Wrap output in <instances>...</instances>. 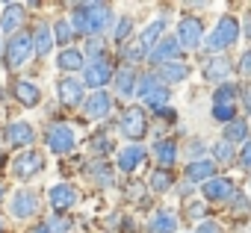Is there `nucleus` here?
I'll return each mask as SVG.
<instances>
[{
    "mask_svg": "<svg viewBox=\"0 0 251 233\" xmlns=\"http://www.w3.org/2000/svg\"><path fill=\"white\" fill-rule=\"evenodd\" d=\"M68 24H71L74 33H83V36L95 39V36H100L112 24V9L106 3H77L71 9Z\"/></svg>",
    "mask_w": 251,
    "mask_h": 233,
    "instance_id": "f257e3e1",
    "label": "nucleus"
},
{
    "mask_svg": "<svg viewBox=\"0 0 251 233\" xmlns=\"http://www.w3.org/2000/svg\"><path fill=\"white\" fill-rule=\"evenodd\" d=\"M148 109H163V106H169V100H172V89L157 77V71H145L142 77H136V92H133Z\"/></svg>",
    "mask_w": 251,
    "mask_h": 233,
    "instance_id": "f03ea898",
    "label": "nucleus"
},
{
    "mask_svg": "<svg viewBox=\"0 0 251 233\" xmlns=\"http://www.w3.org/2000/svg\"><path fill=\"white\" fill-rule=\"evenodd\" d=\"M239 36H242V30H239V18L227 12V15H222V18L216 21V27L210 30V36H204V47L216 56V53L227 50L230 45H236Z\"/></svg>",
    "mask_w": 251,
    "mask_h": 233,
    "instance_id": "7ed1b4c3",
    "label": "nucleus"
},
{
    "mask_svg": "<svg viewBox=\"0 0 251 233\" xmlns=\"http://www.w3.org/2000/svg\"><path fill=\"white\" fill-rule=\"evenodd\" d=\"M236 97H239V86H236V83L227 80V83L216 86L210 115H213L216 121H222V124H230L233 118H239V115H236Z\"/></svg>",
    "mask_w": 251,
    "mask_h": 233,
    "instance_id": "20e7f679",
    "label": "nucleus"
},
{
    "mask_svg": "<svg viewBox=\"0 0 251 233\" xmlns=\"http://www.w3.org/2000/svg\"><path fill=\"white\" fill-rule=\"evenodd\" d=\"M112 74H115V68H112L109 56L103 53V56H98V59H86V65H83V77H80V80H83L86 89H92V92H103V86H109Z\"/></svg>",
    "mask_w": 251,
    "mask_h": 233,
    "instance_id": "39448f33",
    "label": "nucleus"
},
{
    "mask_svg": "<svg viewBox=\"0 0 251 233\" xmlns=\"http://www.w3.org/2000/svg\"><path fill=\"white\" fill-rule=\"evenodd\" d=\"M3 56H6V68L9 71H18V68H24L30 59H33V36L30 33H15L9 42H6V47H3Z\"/></svg>",
    "mask_w": 251,
    "mask_h": 233,
    "instance_id": "423d86ee",
    "label": "nucleus"
},
{
    "mask_svg": "<svg viewBox=\"0 0 251 233\" xmlns=\"http://www.w3.org/2000/svg\"><path fill=\"white\" fill-rule=\"evenodd\" d=\"M45 145L50 148V154H59V157L62 154H71L77 148V127H71L65 121L50 124L48 133H45Z\"/></svg>",
    "mask_w": 251,
    "mask_h": 233,
    "instance_id": "0eeeda50",
    "label": "nucleus"
},
{
    "mask_svg": "<svg viewBox=\"0 0 251 233\" xmlns=\"http://www.w3.org/2000/svg\"><path fill=\"white\" fill-rule=\"evenodd\" d=\"M118 133L136 145V139H142L148 133V115H145V109L142 106H127V109H124L121 121H118Z\"/></svg>",
    "mask_w": 251,
    "mask_h": 233,
    "instance_id": "6e6552de",
    "label": "nucleus"
},
{
    "mask_svg": "<svg viewBox=\"0 0 251 233\" xmlns=\"http://www.w3.org/2000/svg\"><path fill=\"white\" fill-rule=\"evenodd\" d=\"M175 39L180 42L183 50H195V47H201V45H204V24H201V18H192V15L180 18Z\"/></svg>",
    "mask_w": 251,
    "mask_h": 233,
    "instance_id": "1a4fd4ad",
    "label": "nucleus"
},
{
    "mask_svg": "<svg viewBox=\"0 0 251 233\" xmlns=\"http://www.w3.org/2000/svg\"><path fill=\"white\" fill-rule=\"evenodd\" d=\"M56 94H59V103H62V106L74 109V106H83V100H86V86H83V80H80V77L68 74V77H62V80H59Z\"/></svg>",
    "mask_w": 251,
    "mask_h": 233,
    "instance_id": "9d476101",
    "label": "nucleus"
},
{
    "mask_svg": "<svg viewBox=\"0 0 251 233\" xmlns=\"http://www.w3.org/2000/svg\"><path fill=\"white\" fill-rule=\"evenodd\" d=\"M45 171V157L39 154V151H21L15 160H12V174L18 177V180H30V177H36V174H42Z\"/></svg>",
    "mask_w": 251,
    "mask_h": 233,
    "instance_id": "9b49d317",
    "label": "nucleus"
},
{
    "mask_svg": "<svg viewBox=\"0 0 251 233\" xmlns=\"http://www.w3.org/2000/svg\"><path fill=\"white\" fill-rule=\"evenodd\" d=\"M48 201H50V210H53L56 215H62V212H68V210H74V207H77L80 192H77L71 183H56V186H50Z\"/></svg>",
    "mask_w": 251,
    "mask_h": 233,
    "instance_id": "f8f14e48",
    "label": "nucleus"
},
{
    "mask_svg": "<svg viewBox=\"0 0 251 233\" xmlns=\"http://www.w3.org/2000/svg\"><path fill=\"white\" fill-rule=\"evenodd\" d=\"M180 53H183V47H180V42L175 39V36H163L160 42H157V47L145 56L154 68H160V65H166V62H177L180 59Z\"/></svg>",
    "mask_w": 251,
    "mask_h": 233,
    "instance_id": "ddd939ff",
    "label": "nucleus"
},
{
    "mask_svg": "<svg viewBox=\"0 0 251 233\" xmlns=\"http://www.w3.org/2000/svg\"><path fill=\"white\" fill-rule=\"evenodd\" d=\"M0 136H3L6 145H12V148H24V151L36 142V130H33V124H27V121H12V124H6Z\"/></svg>",
    "mask_w": 251,
    "mask_h": 233,
    "instance_id": "4468645a",
    "label": "nucleus"
},
{
    "mask_svg": "<svg viewBox=\"0 0 251 233\" xmlns=\"http://www.w3.org/2000/svg\"><path fill=\"white\" fill-rule=\"evenodd\" d=\"M109 112H112V97H109L106 92H92V94H86V100H83V115H86V118L103 121V118H109Z\"/></svg>",
    "mask_w": 251,
    "mask_h": 233,
    "instance_id": "2eb2a0df",
    "label": "nucleus"
},
{
    "mask_svg": "<svg viewBox=\"0 0 251 233\" xmlns=\"http://www.w3.org/2000/svg\"><path fill=\"white\" fill-rule=\"evenodd\" d=\"M201 192H204L207 201H213V204H225V201H230V198L236 195V186H233L230 177H210L207 183H201Z\"/></svg>",
    "mask_w": 251,
    "mask_h": 233,
    "instance_id": "dca6fc26",
    "label": "nucleus"
},
{
    "mask_svg": "<svg viewBox=\"0 0 251 233\" xmlns=\"http://www.w3.org/2000/svg\"><path fill=\"white\" fill-rule=\"evenodd\" d=\"M9 212L15 218H33L39 212V195L33 189H18L9 201Z\"/></svg>",
    "mask_w": 251,
    "mask_h": 233,
    "instance_id": "f3484780",
    "label": "nucleus"
},
{
    "mask_svg": "<svg viewBox=\"0 0 251 233\" xmlns=\"http://www.w3.org/2000/svg\"><path fill=\"white\" fill-rule=\"evenodd\" d=\"M27 21V9L21 3H6L0 12V36H15L21 33V24Z\"/></svg>",
    "mask_w": 251,
    "mask_h": 233,
    "instance_id": "a211bd4d",
    "label": "nucleus"
},
{
    "mask_svg": "<svg viewBox=\"0 0 251 233\" xmlns=\"http://www.w3.org/2000/svg\"><path fill=\"white\" fill-rule=\"evenodd\" d=\"M233 74V62L227 56H210L204 62V80L207 83H227V77Z\"/></svg>",
    "mask_w": 251,
    "mask_h": 233,
    "instance_id": "6ab92c4d",
    "label": "nucleus"
},
{
    "mask_svg": "<svg viewBox=\"0 0 251 233\" xmlns=\"http://www.w3.org/2000/svg\"><path fill=\"white\" fill-rule=\"evenodd\" d=\"M142 163H145V148H142V145H127V148H121V154H118V160H115V165H118L121 174H133Z\"/></svg>",
    "mask_w": 251,
    "mask_h": 233,
    "instance_id": "aec40b11",
    "label": "nucleus"
},
{
    "mask_svg": "<svg viewBox=\"0 0 251 233\" xmlns=\"http://www.w3.org/2000/svg\"><path fill=\"white\" fill-rule=\"evenodd\" d=\"M166 36V18H154L151 24H145V30L136 36V42H139V47L145 50V56L157 47V42Z\"/></svg>",
    "mask_w": 251,
    "mask_h": 233,
    "instance_id": "412c9836",
    "label": "nucleus"
},
{
    "mask_svg": "<svg viewBox=\"0 0 251 233\" xmlns=\"http://www.w3.org/2000/svg\"><path fill=\"white\" fill-rule=\"evenodd\" d=\"M30 36H33V56H39V59L50 56V47H53V30H50V24L39 21Z\"/></svg>",
    "mask_w": 251,
    "mask_h": 233,
    "instance_id": "4be33fe9",
    "label": "nucleus"
},
{
    "mask_svg": "<svg viewBox=\"0 0 251 233\" xmlns=\"http://www.w3.org/2000/svg\"><path fill=\"white\" fill-rule=\"evenodd\" d=\"M189 74H192V68H189L186 62H180V59H177V62H166V65H160V68H157V77H160L169 89H172V86H177V83H183Z\"/></svg>",
    "mask_w": 251,
    "mask_h": 233,
    "instance_id": "5701e85b",
    "label": "nucleus"
},
{
    "mask_svg": "<svg viewBox=\"0 0 251 233\" xmlns=\"http://www.w3.org/2000/svg\"><path fill=\"white\" fill-rule=\"evenodd\" d=\"M12 94H15V100H18L21 106H27V109H33V106L42 103V92H39V86H36L33 80H18V83L12 86Z\"/></svg>",
    "mask_w": 251,
    "mask_h": 233,
    "instance_id": "b1692460",
    "label": "nucleus"
},
{
    "mask_svg": "<svg viewBox=\"0 0 251 233\" xmlns=\"http://www.w3.org/2000/svg\"><path fill=\"white\" fill-rule=\"evenodd\" d=\"M210 177H216V163H213L210 157L195 160V163L186 165V180H189V183H207Z\"/></svg>",
    "mask_w": 251,
    "mask_h": 233,
    "instance_id": "393cba45",
    "label": "nucleus"
},
{
    "mask_svg": "<svg viewBox=\"0 0 251 233\" xmlns=\"http://www.w3.org/2000/svg\"><path fill=\"white\" fill-rule=\"evenodd\" d=\"M83 65H86V59H83V50H77V47H65L56 56V68L65 74H77V71H83Z\"/></svg>",
    "mask_w": 251,
    "mask_h": 233,
    "instance_id": "a878e982",
    "label": "nucleus"
},
{
    "mask_svg": "<svg viewBox=\"0 0 251 233\" xmlns=\"http://www.w3.org/2000/svg\"><path fill=\"white\" fill-rule=\"evenodd\" d=\"M154 160L160 163V168H172L175 163H177V142H172V139H157L154 142Z\"/></svg>",
    "mask_w": 251,
    "mask_h": 233,
    "instance_id": "bb28decb",
    "label": "nucleus"
},
{
    "mask_svg": "<svg viewBox=\"0 0 251 233\" xmlns=\"http://www.w3.org/2000/svg\"><path fill=\"white\" fill-rule=\"evenodd\" d=\"M177 230V215L172 210H157L148 221V233H175Z\"/></svg>",
    "mask_w": 251,
    "mask_h": 233,
    "instance_id": "cd10ccee",
    "label": "nucleus"
},
{
    "mask_svg": "<svg viewBox=\"0 0 251 233\" xmlns=\"http://www.w3.org/2000/svg\"><path fill=\"white\" fill-rule=\"evenodd\" d=\"M112 80H115V92H118L121 97H130V94L136 92V71H133L130 65L118 68V71L112 74Z\"/></svg>",
    "mask_w": 251,
    "mask_h": 233,
    "instance_id": "c85d7f7f",
    "label": "nucleus"
},
{
    "mask_svg": "<svg viewBox=\"0 0 251 233\" xmlns=\"http://www.w3.org/2000/svg\"><path fill=\"white\" fill-rule=\"evenodd\" d=\"M89 177H92L100 189L115 186V171L109 168V163H106V160H95V163L89 165Z\"/></svg>",
    "mask_w": 251,
    "mask_h": 233,
    "instance_id": "c756f323",
    "label": "nucleus"
},
{
    "mask_svg": "<svg viewBox=\"0 0 251 233\" xmlns=\"http://www.w3.org/2000/svg\"><path fill=\"white\" fill-rule=\"evenodd\" d=\"M225 142H230L236 148V142H248V121L245 118H233L230 124H225Z\"/></svg>",
    "mask_w": 251,
    "mask_h": 233,
    "instance_id": "7c9ffc66",
    "label": "nucleus"
},
{
    "mask_svg": "<svg viewBox=\"0 0 251 233\" xmlns=\"http://www.w3.org/2000/svg\"><path fill=\"white\" fill-rule=\"evenodd\" d=\"M210 160L216 163V165H230V163H236V148L230 145V142H225V139H219L213 148H210Z\"/></svg>",
    "mask_w": 251,
    "mask_h": 233,
    "instance_id": "2f4dec72",
    "label": "nucleus"
},
{
    "mask_svg": "<svg viewBox=\"0 0 251 233\" xmlns=\"http://www.w3.org/2000/svg\"><path fill=\"white\" fill-rule=\"evenodd\" d=\"M53 45H62V50L65 47H71V42H74V30H71V24H68V18H59V21H53Z\"/></svg>",
    "mask_w": 251,
    "mask_h": 233,
    "instance_id": "473e14b6",
    "label": "nucleus"
},
{
    "mask_svg": "<svg viewBox=\"0 0 251 233\" xmlns=\"http://www.w3.org/2000/svg\"><path fill=\"white\" fill-rule=\"evenodd\" d=\"M130 36H133V18H130V15H121V18L115 21L112 39H115V45H118V47H124V45L130 42Z\"/></svg>",
    "mask_w": 251,
    "mask_h": 233,
    "instance_id": "72a5a7b5",
    "label": "nucleus"
},
{
    "mask_svg": "<svg viewBox=\"0 0 251 233\" xmlns=\"http://www.w3.org/2000/svg\"><path fill=\"white\" fill-rule=\"evenodd\" d=\"M148 186H151V192H157V195H166V192L175 186V177H172V171H166V168H157V171L151 174Z\"/></svg>",
    "mask_w": 251,
    "mask_h": 233,
    "instance_id": "f704fd0d",
    "label": "nucleus"
},
{
    "mask_svg": "<svg viewBox=\"0 0 251 233\" xmlns=\"http://www.w3.org/2000/svg\"><path fill=\"white\" fill-rule=\"evenodd\" d=\"M89 148H92V157L95 160H106L112 151H115V145H112V139L109 136H103V133H98V136H92V142H89Z\"/></svg>",
    "mask_w": 251,
    "mask_h": 233,
    "instance_id": "c9c22d12",
    "label": "nucleus"
},
{
    "mask_svg": "<svg viewBox=\"0 0 251 233\" xmlns=\"http://www.w3.org/2000/svg\"><path fill=\"white\" fill-rule=\"evenodd\" d=\"M121 56H124V62H130V68H133L136 62H145V50L139 47V42H136V39H130L127 45L121 47Z\"/></svg>",
    "mask_w": 251,
    "mask_h": 233,
    "instance_id": "e433bc0d",
    "label": "nucleus"
},
{
    "mask_svg": "<svg viewBox=\"0 0 251 233\" xmlns=\"http://www.w3.org/2000/svg\"><path fill=\"white\" fill-rule=\"evenodd\" d=\"M45 227H48V233H71L74 224H71L65 215H50V221H48Z\"/></svg>",
    "mask_w": 251,
    "mask_h": 233,
    "instance_id": "4c0bfd02",
    "label": "nucleus"
},
{
    "mask_svg": "<svg viewBox=\"0 0 251 233\" xmlns=\"http://www.w3.org/2000/svg\"><path fill=\"white\" fill-rule=\"evenodd\" d=\"M98 59V56H103V39L100 36H95V39H89L86 42V53H83V59Z\"/></svg>",
    "mask_w": 251,
    "mask_h": 233,
    "instance_id": "58836bf2",
    "label": "nucleus"
},
{
    "mask_svg": "<svg viewBox=\"0 0 251 233\" xmlns=\"http://www.w3.org/2000/svg\"><path fill=\"white\" fill-rule=\"evenodd\" d=\"M186 212H189V218H204L207 215V204L204 201H189L186 204Z\"/></svg>",
    "mask_w": 251,
    "mask_h": 233,
    "instance_id": "ea45409f",
    "label": "nucleus"
},
{
    "mask_svg": "<svg viewBox=\"0 0 251 233\" xmlns=\"http://www.w3.org/2000/svg\"><path fill=\"white\" fill-rule=\"evenodd\" d=\"M204 151H207V145H204L201 139L189 142V163H195V160H204Z\"/></svg>",
    "mask_w": 251,
    "mask_h": 233,
    "instance_id": "a19ab883",
    "label": "nucleus"
},
{
    "mask_svg": "<svg viewBox=\"0 0 251 233\" xmlns=\"http://www.w3.org/2000/svg\"><path fill=\"white\" fill-rule=\"evenodd\" d=\"M236 157H239V165L251 171V139H248V142H242V148H239V154H236Z\"/></svg>",
    "mask_w": 251,
    "mask_h": 233,
    "instance_id": "79ce46f5",
    "label": "nucleus"
},
{
    "mask_svg": "<svg viewBox=\"0 0 251 233\" xmlns=\"http://www.w3.org/2000/svg\"><path fill=\"white\" fill-rule=\"evenodd\" d=\"M230 201H233V204H230V210H233V212H236V215H242V212H248V207H251V204H248V198H245V195H233V198H230Z\"/></svg>",
    "mask_w": 251,
    "mask_h": 233,
    "instance_id": "37998d69",
    "label": "nucleus"
},
{
    "mask_svg": "<svg viewBox=\"0 0 251 233\" xmlns=\"http://www.w3.org/2000/svg\"><path fill=\"white\" fill-rule=\"evenodd\" d=\"M239 74L251 77V47H245V50H242V56H239Z\"/></svg>",
    "mask_w": 251,
    "mask_h": 233,
    "instance_id": "c03bdc74",
    "label": "nucleus"
},
{
    "mask_svg": "<svg viewBox=\"0 0 251 233\" xmlns=\"http://www.w3.org/2000/svg\"><path fill=\"white\" fill-rule=\"evenodd\" d=\"M195 233H222V224L219 221H213V218H204L201 224H198V230Z\"/></svg>",
    "mask_w": 251,
    "mask_h": 233,
    "instance_id": "a18cd8bd",
    "label": "nucleus"
},
{
    "mask_svg": "<svg viewBox=\"0 0 251 233\" xmlns=\"http://www.w3.org/2000/svg\"><path fill=\"white\" fill-rule=\"evenodd\" d=\"M242 109L251 115V83H245V89H242Z\"/></svg>",
    "mask_w": 251,
    "mask_h": 233,
    "instance_id": "49530a36",
    "label": "nucleus"
},
{
    "mask_svg": "<svg viewBox=\"0 0 251 233\" xmlns=\"http://www.w3.org/2000/svg\"><path fill=\"white\" fill-rule=\"evenodd\" d=\"M239 30L251 39V15H245V21H239Z\"/></svg>",
    "mask_w": 251,
    "mask_h": 233,
    "instance_id": "de8ad7c7",
    "label": "nucleus"
},
{
    "mask_svg": "<svg viewBox=\"0 0 251 233\" xmlns=\"http://www.w3.org/2000/svg\"><path fill=\"white\" fill-rule=\"evenodd\" d=\"M30 233H48V227L45 224H36V227H30Z\"/></svg>",
    "mask_w": 251,
    "mask_h": 233,
    "instance_id": "09e8293b",
    "label": "nucleus"
},
{
    "mask_svg": "<svg viewBox=\"0 0 251 233\" xmlns=\"http://www.w3.org/2000/svg\"><path fill=\"white\" fill-rule=\"evenodd\" d=\"M3 198H6V186L0 183V204H3Z\"/></svg>",
    "mask_w": 251,
    "mask_h": 233,
    "instance_id": "8fccbe9b",
    "label": "nucleus"
},
{
    "mask_svg": "<svg viewBox=\"0 0 251 233\" xmlns=\"http://www.w3.org/2000/svg\"><path fill=\"white\" fill-rule=\"evenodd\" d=\"M0 56H3V36H0Z\"/></svg>",
    "mask_w": 251,
    "mask_h": 233,
    "instance_id": "3c124183",
    "label": "nucleus"
},
{
    "mask_svg": "<svg viewBox=\"0 0 251 233\" xmlns=\"http://www.w3.org/2000/svg\"><path fill=\"white\" fill-rule=\"evenodd\" d=\"M0 233H3V221H0Z\"/></svg>",
    "mask_w": 251,
    "mask_h": 233,
    "instance_id": "603ef678",
    "label": "nucleus"
}]
</instances>
